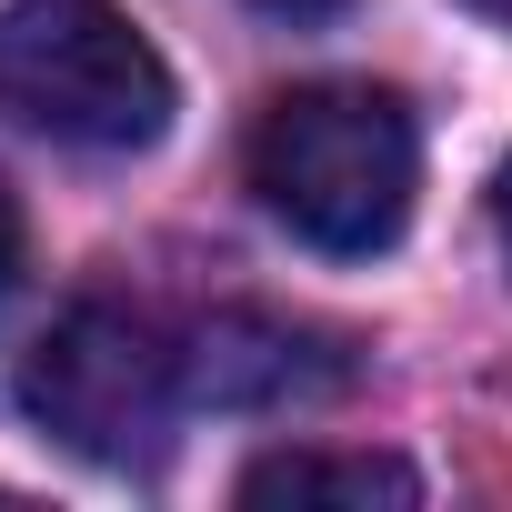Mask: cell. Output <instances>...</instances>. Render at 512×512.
<instances>
[{
  "mask_svg": "<svg viewBox=\"0 0 512 512\" xmlns=\"http://www.w3.org/2000/svg\"><path fill=\"white\" fill-rule=\"evenodd\" d=\"M251 191L292 241L362 262V251H392L412 221L422 131L382 81H302L251 121Z\"/></svg>",
  "mask_w": 512,
  "mask_h": 512,
  "instance_id": "6da1fadb",
  "label": "cell"
},
{
  "mask_svg": "<svg viewBox=\"0 0 512 512\" xmlns=\"http://www.w3.org/2000/svg\"><path fill=\"white\" fill-rule=\"evenodd\" d=\"M0 111L71 151H151L171 131V61L121 0H11Z\"/></svg>",
  "mask_w": 512,
  "mask_h": 512,
  "instance_id": "7a4b0ae2",
  "label": "cell"
},
{
  "mask_svg": "<svg viewBox=\"0 0 512 512\" xmlns=\"http://www.w3.org/2000/svg\"><path fill=\"white\" fill-rule=\"evenodd\" d=\"M181 392H191L181 352L121 302H71L21 362V412L71 462H101V472H151L171 452Z\"/></svg>",
  "mask_w": 512,
  "mask_h": 512,
  "instance_id": "3957f363",
  "label": "cell"
},
{
  "mask_svg": "<svg viewBox=\"0 0 512 512\" xmlns=\"http://www.w3.org/2000/svg\"><path fill=\"white\" fill-rule=\"evenodd\" d=\"M181 382L191 402H221V412H292V402H332L352 382V352L282 312H211L181 342Z\"/></svg>",
  "mask_w": 512,
  "mask_h": 512,
  "instance_id": "277c9868",
  "label": "cell"
},
{
  "mask_svg": "<svg viewBox=\"0 0 512 512\" xmlns=\"http://www.w3.org/2000/svg\"><path fill=\"white\" fill-rule=\"evenodd\" d=\"M241 502H422V482L392 452H272L241 472Z\"/></svg>",
  "mask_w": 512,
  "mask_h": 512,
  "instance_id": "5b68a950",
  "label": "cell"
},
{
  "mask_svg": "<svg viewBox=\"0 0 512 512\" xmlns=\"http://www.w3.org/2000/svg\"><path fill=\"white\" fill-rule=\"evenodd\" d=\"M21 272V201H11V181H0V282Z\"/></svg>",
  "mask_w": 512,
  "mask_h": 512,
  "instance_id": "8992f818",
  "label": "cell"
},
{
  "mask_svg": "<svg viewBox=\"0 0 512 512\" xmlns=\"http://www.w3.org/2000/svg\"><path fill=\"white\" fill-rule=\"evenodd\" d=\"M251 11H272V21H332V11H352V0H251Z\"/></svg>",
  "mask_w": 512,
  "mask_h": 512,
  "instance_id": "52a82bcc",
  "label": "cell"
},
{
  "mask_svg": "<svg viewBox=\"0 0 512 512\" xmlns=\"http://www.w3.org/2000/svg\"><path fill=\"white\" fill-rule=\"evenodd\" d=\"M492 231H502V262H512V151H502V171H492Z\"/></svg>",
  "mask_w": 512,
  "mask_h": 512,
  "instance_id": "ba28073f",
  "label": "cell"
},
{
  "mask_svg": "<svg viewBox=\"0 0 512 512\" xmlns=\"http://www.w3.org/2000/svg\"><path fill=\"white\" fill-rule=\"evenodd\" d=\"M472 11H482V21H512V0H472Z\"/></svg>",
  "mask_w": 512,
  "mask_h": 512,
  "instance_id": "9c48e42d",
  "label": "cell"
}]
</instances>
